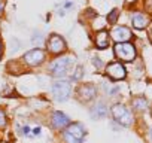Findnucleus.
I'll return each instance as SVG.
<instances>
[{
    "label": "nucleus",
    "mask_w": 152,
    "mask_h": 143,
    "mask_svg": "<svg viewBox=\"0 0 152 143\" xmlns=\"http://www.w3.org/2000/svg\"><path fill=\"white\" fill-rule=\"evenodd\" d=\"M76 94H78V98L81 101H91L96 94H97V90L93 84H84L78 88V91H76Z\"/></svg>",
    "instance_id": "nucleus-8"
},
{
    "label": "nucleus",
    "mask_w": 152,
    "mask_h": 143,
    "mask_svg": "<svg viewBox=\"0 0 152 143\" xmlns=\"http://www.w3.org/2000/svg\"><path fill=\"white\" fill-rule=\"evenodd\" d=\"M145 8H146V11L149 14H152V0H146V2H145Z\"/></svg>",
    "instance_id": "nucleus-20"
},
{
    "label": "nucleus",
    "mask_w": 152,
    "mask_h": 143,
    "mask_svg": "<svg viewBox=\"0 0 152 143\" xmlns=\"http://www.w3.org/2000/svg\"><path fill=\"white\" fill-rule=\"evenodd\" d=\"M23 134H30V128L28 127H24L23 128Z\"/></svg>",
    "instance_id": "nucleus-21"
},
{
    "label": "nucleus",
    "mask_w": 152,
    "mask_h": 143,
    "mask_svg": "<svg viewBox=\"0 0 152 143\" xmlns=\"http://www.w3.org/2000/svg\"><path fill=\"white\" fill-rule=\"evenodd\" d=\"M48 51L52 52V54H60L66 49V42L58 36V34H52L49 39H48Z\"/></svg>",
    "instance_id": "nucleus-9"
},
{
    "label": "nucleus",
    "mask_w": 152,
    "mask_h": 143,
    "mask_svg": "<svg viewBox=\"0 0 152 143\" xmlns=\"http://www.w3.org/2000/svg\"><path fill=\"white\" fill-rule=\"evenodd\" d=\"M51 121H52V125H54L55 128H64V127H67V125L70 124L69 116L64 115L63 112H54Z\"/></svg>",
    "instance_id": "nucleus-12"
},
{
    "label": "nucleus",
    "mask_w": 152,
    "mask_h": 143,
    "mask_svg": "<svg viewBox=\"0 0 152 143\" xmlns=\"http://www.w3.org/2000/svg\"><path fill=\"white\" fill-rule=\"evenodd\" d=\"M106 75L110 79H113V81H121V79L125 78L127 70H125V67L121 63H110L106 67Z\"/></svg>",
    "instance_id": "nucleus-6"
},
{
    "label": "nucleus",
    "mask_w": 152,
    "mask_h": 143,
    "mask_svg": "<svg viewBox=\"0 0 152 143\" xmlns=\"http://www.w3.org/2000/svg\"><path fill=\"white\" fill-rule=\"evenodd\" d=\"M131 30L128 27H116L113 31H112V39L118 43H124V42H128L131 39Z\"/></svg>",
    "instance_id": "nucleus-10"
},
{
    "label": "nucleus",
    "mask_w": 152,
    "mask_h": 143,
    "mask_svg": "<svg viewBox=\"0 0 152 143\" xmlns=\"http://www.w3.org/2000/svg\"><path fill=\"white\" fill-rule=\"evenodd\" d=\"M93 116L94 118H103V116H106V107H104V104L103 103H99V104H96L94 107H93Z\"/></svg>",
    "instance_id": "nucleus-15"
},
{
    "label": "nucleus",
    "mask_w": 152,
    "mask_h": 143,
    "mask_svg": "<svg viewBox=\"0 0 152 143\" xmlns=\"http://www.w3.org/2000/svg\"><path fill=\"white\" fill-rule=\"evenodd\" d=\"M72 63H73V58H72V57H61V58L54 60V61L49 64V72H51V75L55 76V78L64 76V75L67 73L69 67L72 66Z\"/></svg>",
    "instance_id": "nucleus-2"
},
{
    "label": "nucleus",
    "mask_w": 152,
    "mask_h": 143,
    "mask_svg": "<svg viewBox=\"0 0 152 143\" xmlns=\"http://www.w3.org/2000/svg\"><path fill=\"white\" fill-rule=\"evenodd\" d=\"M40 131H42V130H40V128L37 127V128H34V130H33V134H36V136H39V134H40Z\"/></svg>",
    "instance_id": "nucleus-22"
},
{
    "label": "nucleus",
    "mask_w": 152,
    "mask_h": 143,
    "mask_svg": "<svg viewBox=\"0 0 152 143\" xmlns=\"http://www.w3.org/2000/svg\"><path fill=\"white\" fill-rule=\"evenodd\" d=\"M0 58H2V42H0Z\"/></svg>",
    "instance_id": "nucleus-23"
},
{
    "label": "nucleus",
    "mask_w": 152,
    "mask_h": 143,
    "mask_svg": "<svg viewBox=\"0 0 152 143\" xmlns=\"http://www.w3.org/2000/svg\"><path fill=\"white\" fill-rule=\"evenodd\" d=\"M87 131L84 128L82 124L79 122H72L67 125V128L64 130V140L66 143H82L84 137H85Z\"/></svg>",
    "instance_id": "nucleus-1"
},
{
    "label": "nucleus",
    "mask_w": 152,
    "mask_h": 143,
    "mask_svg": "<svg viewBox=\"0 0 152 143\" xmlns=\"http://www.w3.org/2000/svg\"><path fill=\"white\" fill-rule=\"evenodd\" d=\"M0 12H2V5H0Z\"/></svg>",
    "instance_id": "nucleus-25"
},
{
    "label": "nucleus",
    "mask_w": 152,
    "mask_h": 143,
    "mask_svg": "<svg viewBox=\"0 0 152 143\" xmlns=\"http://www.w3.org/2000/svg\"><path fill=\"white\" fill-rule=\"evenodd\" d=\"M109 40H110V36H109L107 31H104V30H99L97 31V34H96V45H97V48H100V49L107 48L109 46Z\"/></svg>",
    "instance_id": "nucleus-13"
},
{
    "label": "nucleus",
    "mask_w": 152,
    "mask_h": 143,
    "mask_svg": "<svg viewBox=\"0 0 152 143\" xmlns=\"http://www.w3.org/2000/svg\"><path fill=\"white\" fill-rule=\"evenodd\" d=\"M131 24H133L136 28L142 30V28H145V27L149 24V18H148L145 14H142V12H134V14L131 15Z\"/></svg>",
    "instance_id": "nucleus-11"
},
{
    "label": "nucleus",
    "mask_w": 152,
    "mask_h": 143,
    "mask_svg": "<svg viewBox=\"0 0 152 143\" xmlns=\"http://www.w3.org/2000/svg\"><path fill=\"white\" fill-rule=\"evenodd\" d=\"M23 60H24L26 64L34 67V66H39L45 60V52L42 49H31V51H28V52L24 54Z\"/></svg>",
    "instance_id": "nucleus-7"
},
{
    "label": "nucleus",
    "mask_w": 152,
    "mask_h": 143,
    "mask_svg": "<svg viewBox=\"0 0 152 143\" xmlns=\"http://www.w3.org/2000/svg\"><path fill=\"white\" fill-rule=\"evenodd\" d=\"M127 2H128V3H133V2H136V0H127Z\"/></svg>",
    "instance_id": "nucleus-24"
},
{
    "label": "nucleus",
    "mask_w": 152,
    "mask_h": 143,
    "mask_svg": "<svg viewBox=\"0 0 152 143\" xmlns=\"http://www.w3.org/2000/svg\"><path fill=\"white\" fill-rule=\"evenodd\" d=\"M112 116L116 122H119L121 125H130L133 122V116L130 113V110L124 106V104H115L112 106Z\"/></svg>",
    "instance_id": "nucleus-5"
},
{
    "label": "nucleus",
    "mask_w": 152,
    "mask_h": 143,
    "mask_svg": "<svg viewBox=\"0 0 152 143\" xmlns=\"http://www.w3.org/2000/svg\"><path fill=\"white\" fill-rule=\"evenodd\" d=\"M51 93L57 101H66V100H69V97L72 94V87L66 81H58V82L52 84Z\"/></svg>",
    "instance_id": "nucleus-3"
},
{
    "label": "nucleus",
    "mask_w": 152,
    "mask_h": 143,
    "mask_svg": "<svg viewBox=\"0 0 152 143\" xmlns=\"http://www.w3.org/2000/svg\"><path fill=\"white\" fill-rule=\"evenodd\" d=\"M106 24H104V20L103 18H97V21H96V24H94V27L96 28H103Z\"/></svg>",
    "instance_id": "nucleus-19"
},
{
    "label": "nucleus",
    "mask_w": 152,
    "mask_h": 143,
    "mask_svg": "<svg viewBox=\"0 0 152 143\" xmlns=\"http://www.w3.org/2000/svg\"><path fill=\"white\" fill-rule=\"evenodd\" d=\"M115 55L119 60L124 61H133L136 58V48L133 43L130 42H124V43H116L115 45Z\"/></svg>",
    "instance_id": "nucleus-4"
},
{
    "label": "nucleus",
    "mask_w": 152,
    "mask_h": 143,
    "mask_svg": "<svg viewBox=\"0 0 152 143\" xmlns=\"http://www.w3.org/2000/svg\"><path fill=\"white\" fill-rule=\"evenodd\" d=\"M5 125H6V115L2 109H0V128H3Z\"/></svg>",
    "instance_id": "nucleus-18"
},
{
    "label": "nucleus",
    "mask_w": 152,
    "mask_h": 143,
    "mask_svg": "<svg viewBox=\"0 0 152 143\" xmlns=\"http://www.w3.org/2000/svg\"><path fill=\"white\" fill-rule=\"evenodd\" d=\"M133 106H134L136 110H145L148 107V101H146L145 97H136L133 100Z\"/></svg>",
    "instance_id": "nucleus-14"
},
{
    "label": "nucleus",
    "mask_w": 152,
    "mask_h": 143,
    "mask_svg": "<svg viewBox=\"0 0 152 143\" xmlns=\"http://www.w3.org/2000/svg\"><path fill=\"white\" fill-rule=\"evenodd\" d=\"M82 75H84V73H82V67L78 66V67L75 69V73L72 75V79H73V81H79V79L82 78Z\"/></svg>",
    "instance_id": "nucleus-17"
},
{
    "label": "nucleus",
    "mask_w": 152,
    "mask_h": 143,
    "mask_svg": "<svg viewBox=\"0 0 152 143\" xmlns=\"http://www.w3.org/2000/svg\"><path fill=\"white\" fill-rule=\"evenodd\" d=\"M118 15H119V11H118V9H113V11L107 15V21H109L110 24H115V23L118 21Z\"/></svg>",
    "instance_id": "nucleus-16"
}]
</instances>
